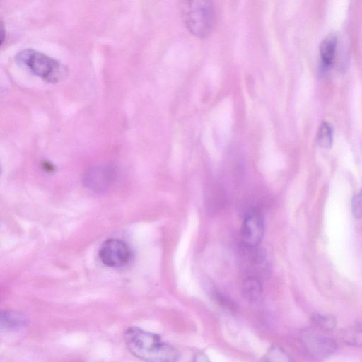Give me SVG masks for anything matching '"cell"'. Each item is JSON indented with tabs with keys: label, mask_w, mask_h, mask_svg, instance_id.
<instances>
[{
	"label": "cell",
	"mask_w": 362,
	"mask_h": 362,
	"mask_svg": "<svg viewBox=\"0 0 362 362\" xmlns=\"http://www.w3.org/2000/svg\"><path fill=\"white\" fill-rule=\"evenodd\" d=\"M127 348L136 358L144 362H177L178 350L163 341L156 334L138 327H130L124 334Z\"/></svg>",
	"instance_id": "6da1fadb"
},
{
	"label": "cell",
	"mask_w": 362,
	"mask_h": 362,
	"mask_svg": "<svg viewBox=\"0 0 362 362\" xmlns=\"http://www.w3.org/2000/svg\"><path fill=\"white\" fill-rule=\"evenodd\" d=\"M15 61L32 74L50 83H58L68 74L67 68L61 62L34 49L21 50L16 54Z\"/></svg>",
	"instance_id": "7a4b0ae2"
},
{
	"label": "cell",
	"mask_w": 362,
	"mask_h": 362,
	"mask_svg": "<svg viewBox=\"0 0 362 362\" xmlns=\"http://www.w3.org/2000/svg\"><path fill=\"white\" fill-rule=\"evenodd\" d=\"M183 22L189 31L199 38H206L215 25V9L207 0L184 1L180 3Z\"/></svg>",
	"instance_id": "3957f363"
},
{
	"label": "cell",
	"mask_w": 362,
	"mask_h": 362,
	"mask_svg": "<svg viewBox=\"0 0 362 362\" xmlns=\"http://www.w3.org/2000/svg\"><path fill=\"white\" fill-rule=\"evenodd\" d=\"M98 256L100 261L107 267L119 268L127 265L130 262L132 252L124 241L111 238L101 245Z\"/></svg>",
	"instance_id": "277c9868"
},
{
	"label": "cell",
	"mask_w": 362,
	"mask_h": 362,
	"mask_svg": "<svg viewBox=\"0 0 362 362\" xmlns=\"http://www.w3.org/2000/svg\"><path fill=\"white\" fill-rule=\"evenodd\" d=\"M264 230V218L261 212L257 209L248 211L243 219L240 229L243 247H258L263 238Z\"/></svg>",
	"instance_id": "5b68a950"
},
{
	"label": "cell",
	"mask_w": 362,
	"mask_h": 362,
	"mask_svg": "<svg viewBox=\"0 0 362 362\" xmlns=\"http://www.w3.org/2000/svg\"><path fill=\"white\" fill-rule=\"evenodd\" d=\"M303 341L309 354L319 361L330 356L337 349V344L333 339L320 334H305Z\"/></svg>",
	"instance_id": "8992f818"
},
{
	"label": "cell",
	"mask_w": 362,
	"mask_h": 362,
	"mask_svg": "<svg viewBox=\"0 0 362 362\" xmlns=\"http://www.w3.org/2000/svg\"><path fill=\"white\" fill-rule=\"evenodd\" d=\"M115 177V170L108 165H98L88 169L84 174L83 183L89 189L103 192L107 189Z\"/></svg>",
	"instance_id": "52a82bcc"
},
{
	"label": "cell",
	"mask_w": 362,
	"mask_h": 362,
	"mask_svg": "<svg viewBox=\"0 0 362 362\" xmlns=\"http://www.w3.org/2000/svg\"><path fill=\"white\" fill-rule=\"evenodd\" d=\"M243 297L250 302L257 301L262 295V285L258 276H247L242 284Z\"/></svg>",
	"instance_id": "ba28073f"
},
{
	"label": "cell",
	"mask_w": 362,
	"mask_h": 362,
	"mask_svg": "<svg viewBox=\"0 0 362 362\" xmlns=\"http://www.w3.org/2000/svg\"><path fill=\"white\" fill-rule=\"evenodd\" d=\"M25 323V317L21 313L13 310H5L1 313V329L16 330L23 327Z\"/></svg>",
	"instance_id": "9c48e42d"
},
{
	"label": "cell",
	"mask_w": 362,
	"mask_h": 362,
	"mask_svg": "<svg viewBox=\"0 0 362 362\" xmlns=\"http://www.w3.org/2000/svg\"><path fill=\"white\" fill-rule=\"evenodd\" d=\"M337 37L331 34L325 37L320 45V55L325 66H329L333 62L337 48Z\"/></svg>",
	"instance_id": "30bf717a"
},
{
	"label": "cell",
	"mask_w": 362,
	"mask_h": 362,
	"mask_svg": "<svg viewBox=\"0 0 362 362\" xmlns=\"http://www.w3.org/2000/svg\"><path fill=\"white\" fill-rule=\"evenodd\" d=\"M262 362H294L289 354L279 345H272L263 356Z\"/></svg>",
	"instance_id": "8fae6325"
},
{
	"label": "cell",
	"mask_w": 362,
	"mask_h": 362,
	"mask_svg": "<svg viewBox=\"0 0 362 362\" xmlns=\"http://www.w3.org/2000/svg\"><path fill=\"white\" fill-rule=\"evenodd\" d=\"M311 320L315 327L326 332L333 330L337 325L335 317L329 314L314 313Z\"/></svg>",
	"instance_id": "7c38bea8"
},
{
	"label": "cell",
	"mask_w": 362,
	"mask_h": 362,
	"mask_svg": "<svg viewBox=\"0 0 362 362\" xmlns=\"http://www.w3.org/2000/svg\"><path fill=\"white\" fill-rule=\"evenodd\" d=\"M333 129L330 124L328 122H322L317 134V141L318 145L322 148H327L332 143Z\"/></svg>",
	"instance_id": "4fadbf2b"
},
{
	"label": "cell",
	"mask_w": 362,
	"mask_h": 362,
	"mask_svg": "<svg viewBox=\"0 0 362 362\" xmlns=\"http://www.w3.org/2000/svg\"><path fill=\"white\" fill-rule=\"evenodd\" d=\"M344 339L351 345L362 346V324H356L346 329Z\"/></svg>",
	"instance_id": "5bb4252c"
},
{
	"label": "cell",
	"mask_w": 362,
	"mask_h": 362,
	"mask_svg": "<svg viewBox=\"0 0 362 362\" xmlns=\"http://www.w3.org/2000/svg\"><path fill=\"white\" fill-rule=\"evenodd\" d=\"M352 213L355 218L362 216V189L356 194L351 201Z\"/></svg>",
	"instance_id": "9a60e30c"
},
{
	"label": "cell",
	"mask_w": 362,
	"mask_h": 362,
	"mask_svg": "<svg viewBox=\"0 0 362 362\" xmlns=\"http://www.w3.org/2000/svg\"><path fill=\"white\" fill-rule=\"evenodd\" d=\"M214 299L220 304L221 306L228 308L230 310H235V305L234 303L227 298L226 296L223 295V293L216 291L213 293Z\"/></svg>",
	"instance_id": "2e32d148"
},
{
	"label": "cell",
	"mask_w": 362,
	"mask_h": 362,
	"mask_svg": "<svg viewBox=\"0 0 362 362\" xmlns=\"http://www.w3.org/2000/svg\"><path fill=\"white\" fill-rule=\"evenodd\" d=\"M192 362H211V361L204 353L197 352L194 354Z\"/></svg>",
	"instance_id": "e0dca14e"
}]
</instances>
